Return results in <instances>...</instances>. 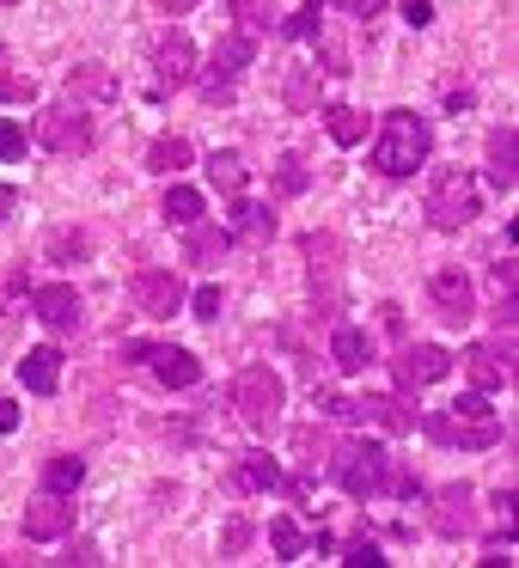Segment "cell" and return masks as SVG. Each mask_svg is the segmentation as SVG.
<instances>
[{"mask_svg": "<svg viewBox=\"0 0 519 568\" xmlns=\"http://www.w3.org/2000/svg\"><path fill=\"white\" fill-rule=\"evenodd\" d=\"M434 153V135L416 111H385V129L373 141V172L379 178H416Z\"/></svg>", "mask_w": 519, "mask_h": 568, "instance_id": "obj_1", "label": "cell"}, {"mask_svg": "<svg viewBox=\"0 0 519 568\" xmlns=\"http://www.w3.org/2000/svg\"><path fill=\"white\" fill-rule=\"evenodd\" d=\"M428 434H434L440 446H465V453H489V446L501 440V416L489 409V397H482V392H470V397H458V404L434 409V416H428Z\"/></svg>", "mask_w": 519, "mask_h": 568, "instance_id": "obj_2", "label": "cell"}, {"mask_svg": "<svg viewBox=\"0 0 519 568\" xmlns=\"http://www.w3.org/2000/svg\"><path fill=\"white\" fill-rule=\"evenodd\" d=\"M282 404H287L282 373H269V367H245V373L233 379V409H238V422H245L251 434H269L275 422H282Z\"/></svg>", "mask_w": 519, "mask_h": 568, "instance_id": "obj_3", "label": "cell"}, {"mask_svg": "<svg viewBox=\"0 0 519 568\" xmlns=\"http://www.w3.org/2000/svg\"><path fill=\"white\" fill-rule=\"evenodd\" d=\"M477 214H482V184L470 172H440L428 184V221L440 233H465Z\"/></svg>", "mask_w": 519, "mask_h": 568, "instance_id": "obj_4", "label": "cell"}, {"mask_svg": "<svg viewBox=\"0 0 519 568\" xmlns=\"http://www.w3.org/2000/svg\"><path fill=\"white\" fill-rule=\"evenodd\" d=\"M251 55H257V31H226L221 43H214V68L208 80H202V99L208 104H226L238 87V74L251 68Z\"/></svg>", "mask_w": 519, "mask_h": 568, "instance_id": "obj_5", "label": "cell"}, {"mask_svg": "<svg viewBox=\"0 0 519 568\" xmlns=\"http://www.w3.org/2000/svg\"><path fill=\"white\" fill-rule=\"evenodd\" d=\"M38 141H43L50 153H62V160H68V153H92L99 129H92V116L80 111L74 99H68V104H50V111L38 116Z\"/></svg>", "mask_w": 519, "mask_h": 568, "instance_id": "obj_6", "label": "cell"}, {"mask_svg": "<svg viewBox=\"0 0 519 568\" xmlns=\"http://www.w3.org/2000/svg\"><path fill=\"white\" fill-rule=\"evenodd\" d=\"M31 312H38V324H43L50 336H74L80 324H86V300H80L68 282L31 287Z\"/></svg>", "mask_w": 519, "mask_h": 568, "instance_id": "obj_7", "label": "cell"}, {"mask_svg": "<svg viewBox=\"0 0 519 568\" xmlns=\"http://www.w3.org/2000/svg\"><path fill=\"white\" fill-rule=\"evenodd\" d=\"M196 80V43L184 38V31H165L160 43H153V92H177Z\"/></svg>", "mask_w": 519, "mask_h": 568, "instance_id": "obj_8", "label": "cell"}, {"mask_svg": "<svg viewBox=\"0 0 519 568\" xmlns=\"http://www.w3.org/2000/svg\"><path fill=\"white\" fill-rule=\"evenodd\" d=\"M336 483H343L355 501L379 495V483H385V453H379V446H343V453H336Z\"/></svg>", "mask_w": 519, "mask_h": 568, "instance_id": "obj_9", "label": "cell"}, {"mask_svg": "<svg viewBox=\"0 0 519 568\" xmlns=\"http://www.w3.org/2000/svg\"><path fill=\"white\" fill-rule=\"evenodd\" d=\"M306 263H312V294H324V318L336 312V270H343V239L336 233H306Z\"/></svg>", "mask_w": 519, "mask_h": 568, "instance_id": "obj_10", "label": "cell"}, {"mask_svg": "<svg viewBox=\"0 0 519 568\" xmlns=\"http://www.w3.org/2000/svg\"><path fill=\"white\" fill-rule=\"evenodd\" d=\"M428 300H434V312H440L446 324L477 318V287H470L465 270H434L428 275Z\"/></svg>", "mask_w": 519, "mask_h": 568, "instance_id": "obj_11", "label": "cell"}, {"mask_svg": "<svg viewBox=\"0 0 519 568\" xmlns=\"http://www.w3.org/2000/svg\"><path fill=\"white\" fill-rule=\"evenodd\" d=\"M397 367V385H409V392H421V385H440L446 373H452V355H446L440 343H409L404 355L391 361Z\"/></svg>", "mask_w": 519, "mask_h": 568, "instance_id": "obj_12", "label": "cell"}, {"mask_svg": "<svg viewBox=\"0 0 519 568\" xmlns=\"http://www.w3.org/2000/svg\"><path fill=\"white\" fill-rule=\"evenodd\" d=\"M184 306V282L172 270H141L135 275V312L141 318H172Z\"/></svg>", "mask_w": 519, "mask_h": 568, "instance_id": "obj_13", "label": "cell"}, {"mask_svg": "<svg viewBox=\"0 0 519 568\" xmlns=\"http://www.w3.org/2000/svg\"><path fill=\"white\" fill-rule=\"evenodd\" d=\"M434 531H440V538H470V531H477V495H470L465 483H446V489L434 495Z\"/></svg>", "mask_w": 519, "mask_h": 568, "instance_id": "obj_14", "label": "cell"}, {"mask_svg": "<svg viewBox=\"0 0 519 568\" xmlns=\"http://www.w3.org/2000/svg\"><path fill=\"white\" fill-rule=\"evenodd\" d=\"M68 531H74V501L55 495V489H43L38 501L26 507V538L50 544V538H68Z\"/></svg>", "mask_w": 519, "mask_h": 568, "instance_id": "obj_15", "label": "cell"}, {"mask_svg": "<svg viewBox=\"0 0 519 568\" xmlns=\"http://www.w3.org/2000/svg\"><path fill=\"white\" fill-rule=\"evenodd\" d=\"M465 373L477 392H501L513 385V361H507V343H470L465 348Z\"/></svg>", "mask_w": 519, "mask_h": 568, "instance_id": "obj_16", "label": "cell"}, {"mask_svg": "<svg viewBox=\"0 0 519 568\" xmlns=\"http://www.w3.org/2000/svg\"><path fill=\"white\" fill-rule=\"evenodd\" d=\"M141 361L153 367V379H160L165 392H190V385L202 379V361L190 355V348H153L147 343V355H141Z\"/></svg>", "mask_w": 519, "mask_h": 568, "instance_id": "obj_17", "label": "cell"}, {"mask_svg": "<svg viewBox=\"0 0 519 568\" xmlns=\"http://www.w3.org/2000/svg\"><path fill=\"white\" fill-rule=\"evenodd\" d=\"M482 172H489V184H495V190H513V184H519V129H507V123L495 129Z\"/></svg>", "mask_w": 519, "mask_h": 568, "instance_id": "obj_18", "label": "cell"}, {"mask_svg": "<svg viewBox=\"0 0 519 568\" xmlns=\"http://www.w3.org/2000/svg\"><path fill=\"white\" fill-rule=\"evenodd\" d=\"M116 92H123V87H116L111 68H99V62L68 68V99H74V104H111Z\"/></svg>", "mask_w": 519, "mask_h": 568, "instance_id": "obj_19", "label": "cell"}, {"mask_svg": "<svg viewBox=\"0 0 519 568\" xmlns=\"http://www.w3.org/2000/svg\"><path fill=\"white\" fill-rule=\"evenodd\" d=\"M275 483H282V470H275L269 453H245V458H233V470H226V489L233 495H263V489H275Z\"/></svg>", "mask_w": 519, "mask_h": 568, "instance_id": "obj_20", "label": "cell"}, {"mask_svg": "<svg viewBox=\"0 0 519 568\" xmlns=\"http://www.w3.org/2000/svg\"><path fill=\"white\" fill-rule=\"evenodd\" d=\"M348 416L373 422V428H385V434H409V428H416V416H409V409L397 404V397H379V392L355 397V404H348Z\"/></svg>", "mask_w": 519, "mask_h": 568, "instance_id": "obj_21", "label": "cell"}, {"mask_svg": "<svg viewBox=\"0 0 519 568\" xmlns=\"http://www.w3.org/2000/svg\"><path fill=\"white\" fill-rule=\"evenodd\" d=\"M330 361H336V373H360L373 361V336L355 331V324H336L330 331Z\"/></svg>", "mask_w": 519, "mask_h": 568, "instance_id": "obj_22", "label": "cell"}, {"mask_svg": "<svg viewBox=\"0 0 519 568\" xmlns=\"http://www.w3.org/2000/svg\"><path fill=\"white\" fill-rule=\"evenodd\" d=\"M19 379H26V392L50 397L55 385H62V355H55V348H31V355L19 361Z\"/></svg>", "mask_w": 519, "mask_h": 568, "instance_id": "obj_23", "label": "cell"}, {"mask_svg": "<svg viewBox=\"0 0 519 568\" xmlns=\"http://www.w3.org/2000/svg\"><path fill=\"white\" fill-rule=\"evenodd\" d=\"M226 245H233V233H226V226H208V221H190V239H184L190 263H221V257H226Z\"/></svg>", "mask_w": 519, "mask_h": 568, "instance_id": "obj_24", "label": "cell"}, {"mask_svg": "<svg viewBox=\"0 0 519 568\" xmlns=\"http://www.w3.org/2000/svg\"><path fill=\"white\" fill-rule=\"evenodd\" d=\"M190 160H196V148H190L184 135H160V141L147 148V172H160V178H177Z\"/></svg>", "mask_w": 519, "mask_h": 568, "instance_id": "obj_25", "label": "cell"}, {"mask_svg": "<svg viewBox=\"0 0 519 568\" xmlns=\"http://www.w3.org/2000/svg\"><path fill=\"white\" fill-rule=\"evenodd\" d=\"M86 251H92V239L80 233V226H55V233L43 239V257H50V263H80Z\"/></svg>", "mask_w": 519, "mask_h": 568, "instance_id": "obj_26", "label": "cell"}, {"mask_svg": "<svg viewBox=\"0 0 519 568\" xmlns=\"http://www.w3.org/2000/svg\"><path fill=\"white\" fill-rule=\"evenodd\" d=\"M282 99H287V111H312L318 104V68H287Z\"/></svg>", "mask_w": 519, "mask_h": 568, "instance_id": "obj_27", "label": "cell"}, {"mask_svg": "<svg viewBox=\"0 0 519 568\" xmlns=\"http://www.w3.org/2000/svg\"><path fill=\"white\" fill-rule=\"evenodd\" d=\"M80 483H86V458H50V465H43V489H55V495H74Z\"/></svg>", "mask_w": 519, "mask_h": 568, "instance_id": "obj_28", "label": "cell"}, {"mask_svg": "<svg viewBox=\"0 0 519 568\" xmlns=\"http://www.w3.org/2000/svg\"><path fill=\"white\" fill-rule=\"evenodd\" d=\"M324 129H330V141H336V148H355V141L367 135V116H360V111H348V104H330V111H324Z\"/></svg>", "mask_w": 519, "mask_h": 568, "instance_id": "obj_29", "label": "cell"}, {"mask_svg": "<svg viewBox=\"0 0 519 568\" xmlns=\"http://www.w3.org/2000/svg\"><path fill=\"white\" fill-rule=\"evenodd\" d=\"M245 160H238V153H214L208 160V184L221 190V196H238V190H245Z\"/></svg>", "mask_w": 519, "mask_h": 568, "instance_id": "obj_30", "label": "cell"}, {"mask_svg": "<svg viewBox=\"0 0 519 568\" xmlns=\"http://www.w3.org/2000/svg\"><path fill=\"white\" fill-rule=\"evenodd\" d=\"M233 233L238 239H275V214L263 202H238L233 209Z\"/></svg>", "mask_w": 519, "mask_h": 568, "instance_id": "obj_31", "label": "cell"}, {"mask_svg": "<svg viewBox=\"0 0 519 568\" xmlns=\"http://www.w3.org/2000/svg\"><path fill=\"white\" fill-rule=\"evenodd\" d=\"M165 221H172V226L202 221V190H190V184H172V190H165Z\"/></svg>", "mask_w": 519, "mask_h": 568, "instance_id": "obj_32", "label": "cell"}, {"mask_svg": "<svg viewBox=\"0 0 519 568\" xmlns=\"http://www.w3.org/2000/svg\"><path fill=\"white\" fill-rule=\"evenodd\" d=\"M294 453H299V465H306V477H312V470L324 465V453H330V434H324V428H299L294 434Z\"/></svg>", "mask_w": 519, "mask_h": 568, "instance_id": "obj_33", "label": "cell"}, {"mask_svg": "<svg viewBox=\"0 0 519 568\" xmlns=\"http://www.w3.org/2000/svg\"><path fill=\"white\" fill-rule=\"evenodd\" d=\"M226 13L238 19V31H263L275 13V0H226Z\"/></svg>", "mask_w": 519, "mask_h": 568, "instance_id": "obj_34", "label": "cell"}, {"mask_svg": "<svg viewBox=\"0 0 519 568\" xmlns=\"http://www.w3.org/2000/svg\"><path fill=\"white\" fill-rule=\"evenodd\" d=\"M269 544L282 550V562H294V556L306 550V538H299V526H294L287 514H275V519H269Z\"/></svg>", "mask_w": 519, "mask_h": 568, "instance_id": "obj_35", "label": "cell"}, {"mask_svg": "<svg viewBox=\"0 0 519 568\" xmlns=\"http://www.w3.org/2000/svg\"><path fill=\"white\" fill-rule=\"evenodd\" d=\"M379 495H397V501H409V495H416V470H409L404 458H385V483H379Z\"/></svg>", "mask_w": 519, "mask_h": 568, "instance_id": "obj_36", "label": "cell"}, {"mask_svg": "<svg viewBox=\"0 0 519 568\" xmlns=\"http://www.w3.org/2000/svg\"><path fill=\"white\" fill-rule=\"evenodd\" d=\"M31 99H38L31 74H0V104H31Z\"/></svg>", "mask_w": 519, "mask_h": 568, "instance_id": "obj_37", "label": "cell"}, {"mask_svg": "<svg viewBox=\"0 0 519 568\" xmlns=\"http://www.w3.org/2000/svg\"><path fill=\"white\" fill-rule=\"evenodd\" d=\"M306 184H312V172L299 160H282V172H275V190L282 196H306Z\"/></svg>", "mask_w": 519, "mask_h": 568, "instance_id": "obj_38", "label": "cell"}, {"mask_svg": "<svg viewBox=\"0 0 519 568\" xmlns=\"http://www.w3.org/2000/svg\"><path fill=\"white\" fill-rule=\"evenodd\" d=\"M318 7H324V0H306V7L287 19V38H318Z\"/></svg>", "mask_w": 519, "mask_h": 568, "instance_id": "obj_39", "label": "cell"}, {"mask_svg": "<svg viewBox=\"0 0 519 568\" xmlns=\"http://www.w3.org/2000/svg\"><path fill=\"white\" fill-rule=\"evenodd\" d=\"M343 562H348V568H379L385 556H379V544H373V538H355V544L343 550Z\"/></svg>", "mask_w": 519, "mask_h": 568, "instance_id": "obj_40", "label": "cell"}, {"mask_svg": "<svg viewBox=\"0 0 519 568\" xmlns=\"http://www.w3.org/2000/svg\"><path fill=\"white\" fill-rule=\"evenodd\" d=\"M19 153H26V129L0 116V160H19Z\"/></svg>", "mask_w": 519, "mask_h": 568, "instance_id": "obj_41", "label": "cell"}, {"mask_svg": "<svg viewBox=\"0 0 519 568\" xmlns=\"http://www.w3.org/2000/svg\"><path fill=\"white\" fill-rule=\"evenodd\" d=\"M196 318H221V287H196Z\"/></svg>", "mask_w": 519, "mask_h": 568, "instance_id": "obj_42", "label": "cell"}, {"mask_svg": "<svg viewBox=\"0 0 519 568\" xmlns=\"http://www.w3.org/2000/svg\"><path fill=\"white\" fill-rule=\"evenodd\" d=\"M251 544V519H226V556H238Z\"/></svg>", "mask_w": 519, "mask_h": 568, "instance_id": "obj_43", "label": "cell"}, {"mask_svg": "<svg viewBox=\"0 0 519 568\" xmlns=\"http://www.w3.org/2000/svg\"><path fill=\"white\" fill-rule=\"evenodd\" d=\"M404 19H409V26H428V19H434V0H404Z\"/></svg>", "mask_w": 519, "mask_h": 568, "instance_id": "obj_44", "label": "cell"}, {"mask_svg": "<svg viewBox=\"0 0 519 568\" xmlns=\"http://www.w3.org/2000/svg\"><path fill=\"white\" fill-rule=\"evenodd\" d=\"M513 507H519V501H513V495H495V526H501V531H507V526H513Z\"/></svg>", "mask_w": 519, "mask_h": 568, "instance_id": "obj_45", "label": "cell"}, {"mask_svg": "<svg viewBox=\"0 0 519 568\" xmlns=\"http://www.w3.org/2000/svg\"><path fill=\"white\" fill-rule=\"evenodd\" d=\"M19 428V404L13 397H0V434H13Z\"/></svg>", "mask_w": 519, "mask_h": 568, "instance_id": "obj_46", "label": "cell"}, {"mask_svg": "<svg viewBox=\"0 0 519 568\" xmlns=\"http://www.w3.org/2000/svg\"><path fill=\"white\" fill-rule=\"evenodd\" d=\"M68 562H86L92 568V562H104V556H99V544H74V550H68Z\"/></svg>", "mask_w": 519, "mask_h": 568, "instance_id": "obj_47", "label": "cell"}, {"mask_svg": "<svg viewBox=\"0 0 519 568\" xmlns=\"http://www.w3.org/2000/svg\"><path fill=\"white\" fill-rule=\"evenodd\" d=\"M343 7H348V13H355V19H373V13H379V7H385V0H343Z\"/></svg>", "mask_w": 519, "mask_h": 568, "instance_id": "obj_48", "label": "cell"}, {"mask_svg": "<svg viewBox=\"0 0 519 568\" xmlns=\"http://www.w3.org/2000/svg\"><path fill=\"white\" fill-rule=\"evenodd\" d=\"M446 104H452V111H470V87H446Z\"/></svg>", "mask_w": 519, "mask_h": 568, "instance_id": "obj_49", "label": "cell"}, {"mask_svg": "<svg viewBox=\"0 0 519 568\" xmlns=\"http://www.w3.org/2000/svg\"><path fill=\"white\" fill-rule=\"evenodd\" d=\"M190 7H196V0H160V13H172V19H177V13H190Z\"/></svg>", "mask_w": 519, "mask_h": 568, "instance_id": "obj_50", "label": "cell"}, {"mask_svg": "<svg viewBox=\"0 0 519 568\" xmlns=\"http://www.w3.org/2000/svg\"><path fill=\"white\" fill-rule=\"evenodd\" d=\"M0 7H13V0H0Z\"/></svg>", "mask_w": 519, "mask_h": 568, "instance_id": "obj_51", "label": "cell"}]
</instances>
